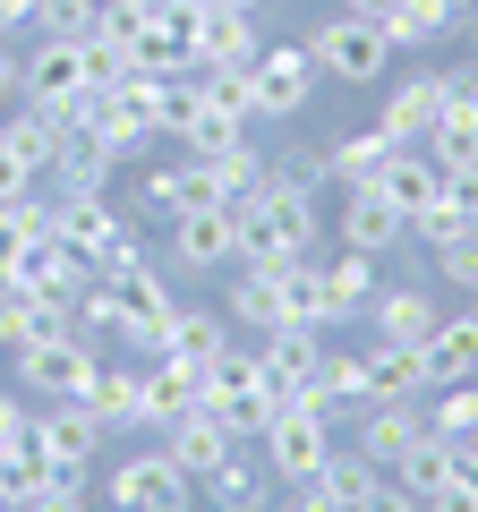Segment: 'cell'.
<instances>
[{
    "mask_svg": "<svg viewBox=\"0 0 478 512\" xmlns=\"http://www.w3.org/2000/svg\"><path fill=\"white\" fill-rule=\"evenodd\" d=\"M316 282H325V333H342V325H359L368 316V299H376V256H359V248H325L316 256Z\"/></svg>",
    "mask_w": 478,
    "mask_h": 512,
    "instance_id": "7c38bea8",
    "label": "cell"
},
{
    "mask_svg": "<svg viewBox=\"0 0 478 512\" xmlns=\"http://www.w3.org/2000/svg\"><path fill=\"white\" fill-rule=\"evenodd\" d=\"M0 359H9V342H0Z\"/></svg>",
    "mask_w": 478,
    "mask_h": 512,
    "instance_id": "f907efd6",
    "label": "cell"
},
{
    "mask_svg": "<svg viewBox=\"0 0 478 512\" xmlns=\"http://www.w3.org/2000/svg\"><path fill=\"white\" fill-rule=\"evenodd\" d=\"M419 512H478V478L461 470V478H444L436 495H419Z\"/></svg>",
    "mask_w": 478,
    "mask_h": 512,
    "instance_id": "f6af8a7d",
    "label": "cell"
},
{
    "mask_svg": "<svg viewBox=\"0 0 478 512\" xmlns=\"http://www.w3.org/2000/svg\"><path fill=\"white\" fill-rule=\"evenodd\" d=\"M470 222H478V214H470L444 180H436V197H427V205H410V239H419V248H444V239H461Z\"/></svg>",
    "mask_w": 478,
    "mask_h": 512,
    "instance_id": "d590c367",
    "label": "cell"
},
{
    "mask_svg": "<svg viewBox=\"0 0 478 512\" xmlns=\"http://www.w3.org/2000/svg\"><path fill=\"white\" fill-rule=\"evenodd\" d=\"M35 453V402L26 393H0V461Z\"/></svg>",
    "mask_w": 478,
    "mask_h": 512,
    "instance_id": "b9f144b4",
    "label": "cell"
},
{
    "mask_svg": "<svg viewBox=\"0 0 478 512\" xmlns=\"http://www.w3.org/2000/svg\"><path fill=\"white\" fill-rule=\"evenodd\" d=\"M231 214H239V265L282 274L299 256H325V197H308L291 180H265V197L231 205Z\"/></svg>",
    "mask_w": 478,
    "mask_h": 512,
    "instance_id": "6da1fadb",
    "label": "cell"
},
{
    "mask_svg": "<svg viewBox=\"0 0 478 512\" xmlns=\"http://www.w3.org/2000/svg\"><path fill=\"white\" fill-rule=\"evenodd\" d=\"M444 188H453V197L478 214V163H444Z\"/></svg>",
    "mask_w": 478,
    "mask_h": 512,
    "instance_id": "bcb514c9",
    "label": "cell"
},
{
    "mask_svg": "<svg viewBox=\"0 0 478 512\" xmlns=\"http://www.w3.org/2000/svg\"><path fill=\"white\" fill-rule=\"evenodd\" d=\"M239 137H248V120H222V111H205V103H197V120H188L180 137H171V146H180V154H197V163H205V154L239 146Z\"/></svg>",
    "mask_w": 478,
    "mask_h": 512,
    "instance_id": "74e56055",
    "label": "cell"
},
{
    "mask_svg": "<svg viewBox=\"0 0 478 512\" xmlns=\"http://www.w3.org/2000/svg\"><path fill=\"white\" fill-rule=\"evenodd\" d=\"M197 504H214V512H265V504H274V470H265V453L231 444V453L197 478Z\"/></svg>",
    "mask_w": 478,
    "mask_h": 512,
    "instance_id": "4fadbf2b",
    "label": "cell"
},
{
    "mask_svg": "<svg viewBox=\"0 0 478 512\" xmlns=\"http://www.w3.org/2000/svg\"><path fill=\"white\" fill-rule=\"evenodd\" d=\"M18 393L26 402H86V384H94V367H103V350L94 342H52V350H18Z\"/></svg>",
    "mask_w": 478,
    "mask_h": 512,
    "instance_id": "ba28073f",
    "label": "cell"
},
{
    "mask_svg": "<svg viewBox=\"0 0 478 512\" xmlns=\"http://www.w3.org/2000/svg\"><path fill=\"white\" fill-rule=\"evenodd\" d=\"M359 359H368V402H427L436 393L427 350H410V342H368Z\"/></svg>",
    "mask_w": 478,
    "mask_h": 512,
    "instance_id": "ffe728a7",
    "label": "cell"
},
{
    "mask_svg": "<svg viewBox=\"0 0 478 512\" xmlns=\"http://www.w3.org/2000/svg\"><path fill=\"white\" fill-rule=\"evenodd\" d=\"M393 478H402L410 495H436L444 478H461V444H453V436H436V427H427V436L410 444L402 461H393Z\"/></svg>",
    "mask_w": 478,
    "mask_h": 512,
    "instance_id": "d6a6232c",
    "label": "cell"
},
{
    "mask_svg": "<svg viewBox=\"0 0 478 512\" xmlns=\"http://www.w3.org/2000/svg\"><path fill=\"white\" fill-rule=\"evenodd\" d=\"M0 137H9V146L35 163V180H43V171H52V154L77 137V120H69V111H52V103H35V94H18V103L0 111Z\"/></svg>",
    "mask_w": 478,
    "mask_h": 512,
    "instance_id": "ac0fdd59",
    "label": "cell"
},
{
    "mask_svg": "<svg viewBox=\"0 0 478 512\" xmlns=\"http://www.w3.org/2000/svg\"><path fill=\"white\" fill-rule=\"evenodd\" d=\"M265 35L248 9H205L197 18V69H257Z\"/></svg>",
    "mask_w": 478,
    "mask_h": 512,
    "instance_id": "603a6c76",
    "label": "cell"
},
{
    "mask_svg": "<svg viewBox=\"0 0 478 512\" xmlns=\"http://www.w3.org/2000/svg\"><path fill=\"white\" fill-rule=\"evenodd\" d=\"M393 9H402V0H342V18H368V26H385Z\"/></svg>",
    "mask_w": 478,
    "mask_h": 512,
    "instance_id": "c3c4849f",
    "label": "cell"
},
{
    "mask_svg": "<svg viewBox=\"0 0 478 512\" xmlns=\"http://www.w3.org/2000/svg\"><path fill=\"white\" fill-rule=\"evenodd\" d=\"M419 350H427V376H436V384H470V376H478V316H470V308L444 316Z\"/></svg>",
    "mask_w": 478,
    "mask_h": 512,
    "instance_id": "f546056e",
    "label": "cell"
},
{
    "mask_svg": "<svg viewBox=\"0 0 478 512\" xmlns=\"http://www.w3.org/2000/svg\"><path fill=\"white\" fill-rule=\"evenodd\" d=\"M470 9H478V0H402V9L385 18V43H393V52H427V43L461 35Z\"/></svg>",
    "mask_w": 478,
    "mask_h": 512,
    "instance_id": "d4e9b609",
    "label": "cell"
},
{
    "mask_svg": "<svg viewBox=\"0 0 478 512\" xmlns=\"http://www.w3.org/2000/svg\"><path fill=\"white\" fill-rule=\"evenodd\" d=\"M86 410L103 436H129L137 427V359H120V350H103V367H94V384H86Z\"/></svg>",
    "mask_w": 478,
    "mask_h": 512,
    "instance_id": "7402d4cb",
    "label": "cell"
},
{
    "mask_svg": "<svg viewBox=\"0 0 478 512\" xmlns=\"http://www.w3.org/2000/svg\"><path fill=\"white\" fill-rule=\"evenodd\" d=\"M350 512H419V495H410L393 470H376L368 487H359V504H350Z\"/></svg>",
    "mask_w": 478,
    "mask_h": 512,
    "instance_id": "7bdbcfd3",
    "label": "cell"
},
{
    "mask_svg": "<svg viewBox=\"0 0 478 512\" xmlns=\"http://www.w3.org/2000/svg\"><path fill=\"white\" fill-rule=\"evenodd\" d=\"M103 504L111 512H197V478L171 461V444H137L103 470Z\"/></svg>",
    "mask_w": 478,
    "mask_h": 512,
    "instance_id": "277c9868",
    "label": "cell"
},
{
    "mask_svg": "<svg viewBox=\"0 0 478 512\" xmlns=\"http://www.w3.org/2000/svg\"><path fill=\"white\" fill-rule=\"evenodd\" d=\"M402 146V137H385V128H342V137H325V163H333V188H376V171H385V154Z\"/></svg>",
    "mask_w": 478,
    "mask_h": 512,
    "instance_id": "83f0119b",
    "label": "cell"
},
{
    "mask_svg": "<svg viewBox=\"0 0 478 512\" xmlns=\"http://www.w3.org/2000/svg\"><path fill=\"white\" fill-rule=\"evenodd\" d=\"M427 256H436V282H444V291H478V222L461 239H444V248H427Z\"/></svg>",
    "mask_w": 478,
    "mask_h": 512,
    "instance_id": "ab89813d",
    "label": "cell"
},
{
    "mask_svg": "<svg viewBox=\"0 0 478 512\" xmlns=\"http://www.w3.org/2000/svg\"><path fill=\"white\" fill-rule=\"evenodd\" d=\"M26 188H43V180H35V163H26V154L9 146V137H0V205H18Z\"/></svg>",
    "mask_w": 478,
    "mask_h": 512,
    "instance_id": "ee69618b",
    "label": "cell"
},
{
    "mask_svg": "<svg viewBox=\"0 0 478 512\" xmlns=\"http://www.w3.org/2000/svg\"><path fill=\"white\" fill-rule=\"evenodd\" d=\"M35 9H43V0H0V43L18 35V26H35Z\"/></svg>",
    "mask_w": 478,
    "mask_h": 512,
    "instance_id": "7dc6e473",
    "label": "cell"
},
{
    "mask_svg": "<svg viewBox=\"0 0 478 512\" xmlns=\"http://www.w3.org/2000/svg\"><path fill=\"white\" fill-rule=\"evenodd\" d=\"M163 256H171L180 282H205V274H222V265H239V214L231 205H197V214L163 222Z\"/></svg>",
    "mask_w": 478,
    "mask_h": 512,
    "instance_id": "8992f818",
    "label": "cell"
},
{
    "mask_svg": "<svg viewBox=\"0 0 478 512\" xmlns=\"http://www.w3.org/2000/svg\"><path fill=\"white\" fill-rule=\"evenodd\" d=\"M470 43H478V9H470Z\"/></svg>",
    "mask_w": 478,
    "mask_h": 512,
    "instance_id": "681fc988",
    "label": "cell"
},
{
    "mask_svg": "<svg viewBox=\"0 0 478 512\" xmlns=\"http://www.w3.org/2000/svg\"><path fill=\"white\" fill-rule=\"evenodd\" d=\"M436 180H444V171H436V154H427V146H393V154H385V171H376V188H385L402 214L436 197Z\"/></svg>",
    "mask_w": 478,
    "mask_h": 512,
    "instance_id": "1f68e13d",
    "label": "cell"
},
{
    "mask_svg": "<svg viewBox=\"0 0 478 512\" xmlns=\"http://www.w3.org/2000/svg\"><path fill=\"white\" fill-rule=\"evenodd\" d=\"M197 205H214L197 154H180V163H163V171L137 180V214H146V222H180V214H197Z\"/></svg>",
    "mask_w": 478,
    "mask_h": 512,
    "instance_id": "d6986e66",
    "label": "cell"
},
{
    "mask_svg": "<svg viewBox=\"0 0 478 512\" xmlns=\"http://www.w3.org/2000/svg\"><path fill=\"white\" fill-rule=\"evenodd\" d=\"M18 69H26V94H35V103H52V111H69V120H77V94H86V60H77V43L43 35Z\"/></svg>",
    "mask_w": 478,
    "mask_h": 512,
    "instance_id": "44dd1931",
    "label": "cell"
},
{
    "mask_svg": "<svg viewBox=\"0 0 478 512\" xmlns=\"http://www.w3.org/2000/svg\"><path fill=\"white\" fill-rule=\"evenodd\" d=\"M427 427L453 436L461 453H478V376L470 384H436V393H427Z\"/></svg>",
    "mask_w": 478,
    "mask_h": 512,
    "instance_id": "836d02e7",
    "label": "cell"
},
{
    "mask_svg": "<svg viewBox=\"0 0 478 512\" xmlns=\"http://www.w3.org/2000/svg\"><path fill=\"white\" fill-rule=\"evenodd\" d=\"M111 171H120V163H111L103 146L69 137V146L52 154V171H43V188H52V197H103V188H111Z\"/></svg>",
    "mask_w": 478,
    "mask_h": 512,
    "instance_id": "4dcf8cb0",
    "label": "cell"
},
{
    "mask_svg": "<svg viewBox=\"0 0 478 512\" xmlns=\"http://www.w3.org/2000/svg\"><path fill=\"white\" fill-rule=\"evenodd\" d=\"M205 402V376L180 359H137V427H171Z\"/></svg>",
    "mask_w": 478,
    "mask_h": 512,
    "instance_id": "5bb4252c",
    "label": "cell"
},
{
    "mask_svg": "<svg viewBox=\"0 0 478 512\" xmlns=\"http://www.w3.org/2000/svg\"><path fill=\"white\" fill-rule=\"evenodd\" d=\"M316 60H308V43L299 35H282V43H265L257 52V69H248V94H257V120H299V111L316 103Z\"/></svg>",
    "mask_w": 478,
    "mask_h": 512,
    "instance_id": "52a82bcc",
    "label": "cell"
},
{
    "mask_svg": "<svg viewBox=\"0 0 478 512\" xmlns=\"http://www.w3.org/2000/svg\"><path fill=\"white\" fill-rule=\"evenodd\" d=\"M419 436H427V402H368L359 427H350V453H368L376 470H393Z\"/></svg>",
    "mask_w": 478,
    "mask_h": 512,
    "instance_id": "e0dca14e",
    "label": "cell"
},
{
    "mask_svg": "<svg viewBox=\"0 0 478 512\" xmlns=\"http://www.w3.org/2000/svg\"><path fill=\"white\" fill-rule=\"evenodd\" d=\"M222 316H231L239 333H282V282L265 274V265H231V291H222Z\"/></svg>",
    "mask_w": 478,
    "mask_h": 512,
    "instance_id": "484cf974",
    "label": "cell"
},
{
    "mask_svg": "<svg viewBox=\"0 0 478 512\" xmlns=\"http://www.w3.org/2000/svg\"><path fill=\"white\" fill-rule=\"evenodd\" d=\"M299 43H308V60H316L325 86H385V77H393V43H385V26H368V18L325 9Z\"/></svg>",
    "mask_w": 478,
    "mask_h": 512,
    "instance_id": "3957f363",
    "label": "cell"
},
{
    "mask_svg": "<svg viewBox=\"0 0 478 512\" xmlns=\"http://www.w3.org/2000/svg\"><path fill=\"white\" fill-rule=\"evenodd\" d=\"M274 180L325 197V188H333V163H325V146H274Z\"/></svg>",
    "mask_w": 478,
    "mask_h": 512,
    "instance_id": "f35d334b",
    "label": "cell"
},
{
    "mask_svg": "<svg viewBox=\"0 0 478 512\" xmlns=\"http://www.w3.org/2000/svg\"><path fill=\"white\" fill-rule=\"evenodd\" d=\"M35 35H52V43H94V35H103V0H43V9H35Z\"/></svg>",
    "mask_w": 478,
    "mask_h": 512,
    "instance_id": "8d00e7d4",
    "label": "cell"
},
{
    "mask_svg": "<svg viewBox=\"0 0 478 512\" xmlns=\"http://www.w3.org/2000/svg\"><path fill=\"white\" fill-rule=\"evenodd\" d=\"M265 180H274V154L265 146H222V154H205V188H214V205H248V197H265Z\"/></svg>",
    "mask_w": 478,
    "mask_h": 512,
    "instance_id": "4316f807",
    "label": "cell"
},
{
    "mask_svg": "<svg viewBox=\"0 0 478 512\" xmlns=\"http://www.w3.org/2000/svg\"><path fill=\"white\" fill-rule=\"evenodd\" d=\"M222 350H231V316H222V308H188V299H180V316H171V333H163L154 359H180V367H197V376H205Z\"/></svg>",
    "mask_w": 478,
    "mask_h": 512,
    "instance_id": "cb8c5ba5",
    "label": "cell"
},
{
    "mask_svg": "<svg viewBox=\"0 0 478 512\" xmlns=\"http://www.w3.org/2000/svg\"><path fill=\"white\" fill-rule=\"evenodd\" d=\"M94 453H103V427L86 419L77 402H35V461L43 470H94Z\"/></svg>",
    "mask_w": 478,
    "mask_h": 512,
    "instance_id": "9c48e42d",
    "label": "cell"
},
{
    "mask_svg": "<svg viewBox=\"0 0 478 512\" xmlns=\"http://www.w3.org/2000/svg\"><path fill=\"white\" fill-rule=\"evenodd\" d=\"M282 325H308L325 333V282H316V256H299V265H282Z\"/></svg>",
    "mask_w": 478,
    "mask_h": 512,
    "instance_id": "e575fe53",
    "label": "cell"
},
{
    "mask_svg": "<svg viewBox=\"0 0 478 512\" xmlns=\"http://www.w3.org/2000/svg\"><path fill=\"white\" fill-rule=\"evenodd\" d=\"M368 325H376V342H410V350H419L427 333L444 325V308H436V291H427V282H376Z\"/></svg>",
    "mask_w": 478,
    "mask_h": 512,
    "instance_id": "9a60e30c",
    "label": "cell"
},
{
    "mask_svg": "<svg viewBox=\"0 0 478 512\" xmlns=\"http://www.w3.org/2000/svg\"><path fill=\"white\" fill-rule=\"evenodd\" d=\"M205 410H214V419L231 427L239 444H257L265 427H274V410H282V402H274V384L257 376V350H239V342H231L214 367H205Z\"/></svg>",
    "mask_w": 478,
    "mask_h": 512,
    "instance_id": "5b68a950",
    "label": "cell"
},
{
    "mask_svg": "<svg viewBox=\"0 0 478 512\" xmlns=\"http://www.w3.org/2000/svg\"><path fill=\"white\" fill-rule=\"evenodd\" d=\"M410 239V214L385 197V188H342V248L359 256H393Z\"/></svg>",
    "mask_w": 478,
    "mask_h": 512,
    "instance_id": "2e32d148",
    "label": "cell"
},
{
    "mask_svg": "<svg viewBox=\"0 0 478 512\" xmlns=\"http://www.w3.org/2000/svg\"><path fill=\"white\" fill-rule=\"evenodd\" d=\"M325 342H333V333H308V325H282V333H265V342H257V376L274 384V402H308Z\"/></svg>",
    "mask_w": 478,
    "mask_h": 512,
    "instance_id": "30bf717a",
    "label": "cell"
},
{
    "mask_svg": "<svg viewBox=\"0 0 478 512\" xmlns=\"http://www.w3.org/2000/svg\"><path fill=\"white\" fill-rule=\"evenodd\" d=\"M163 444H171V461H180V470H188V478H205V470H214V461H222V453H231V444H239V436H231V427H222V419H214V410H205V402H197V410H188V419H171V427H163Z\"/></svg>",
    "mask_w": 478,
    "mask_h": 512,
    "instance_id": "f1b7e54d",
    "label": "cell"
},
{
    "mask_svg": "<svg viewBox=\"0 0 478 512\" xmlns=\"http://www.w3.org/2000/svg\"><path fill=\"white\" fill-rule=\"evenodd\" d=\"M18 512H94V495H86V478H77V470H43V487L26 495Z\"/></svg>",
    "mask_w": 478,
    "mask_h": 512,
    "instance_id": "60d3db41",
    "label": "cell"
},
{
    "mask_svg": "<svg viewBox=\"0 0 478 512\" xmlns=\"http://www.w3.org/2000/svg\"><path fill=\"white\" fill-rule=\"evenodd\" d=\"M385 103H376V128L385 137H402V146H419L427 128H436V111H444V69H410V77H385Z\"/></svg>",
    "mask_w": 478,
    "mask_h": 512,
    "instance_id": "8fae6325",
    "label": "cell"
},
{
    "mask_svg": "<svg viewBox=\"0 0 478 512\" xmlns=\"http://www.w3.org/2000/svg\"><path fill=\"white\" fill-rule=\"evenodd\" d=\"M265 470H274V487H308V478H325V461L342 453V427H333L325 402H282L274 427L257 436Z\"/></svg>",
    "mask_w": 478,
    "mask_h": 512,
    "instance_id": "7a4b0ae2",
    "label": "cell"
}]
</instances>
